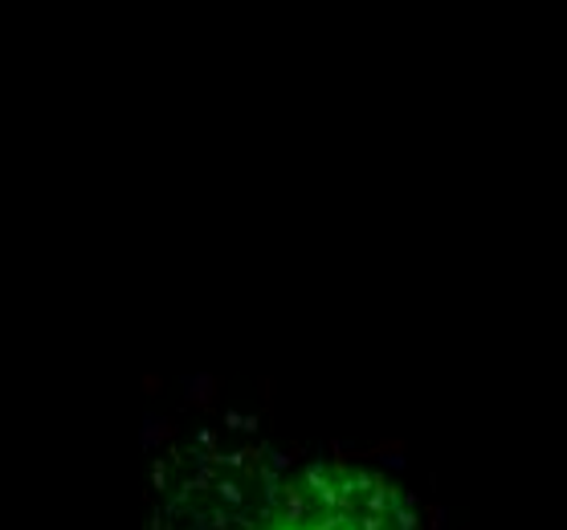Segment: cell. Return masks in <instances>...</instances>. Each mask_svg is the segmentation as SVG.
Returning <instances> with one entry per match:
<instances>
[{
    "mask_svg": "<svg viewBox=\"0 0 567 530\" xmlns=\"http://www.w3.org/2000/svg\"><path fill=\"white\" fill-rule=\"evenodd\" d=\"M225 481L205 474L168 493L159 530H413L384 474L348 461L229 457Z\"/></svg>",
    "mask_w": 567,
    "mask_h": 530,
    "instance_id": "6da1fadb",
    "label": "cell"
}]
</instances>
